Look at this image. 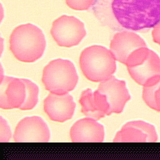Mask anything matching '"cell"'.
I'll list each match as a JSON object with an SVG mask.
<instances>
[{
  "label": "cell",
  "mask_w": 160,
  "mask_h": 160,
  "mask_svg": "<svg viewBox=\"0 0 160 160\" xmlns=\"http://www.w3.org/2000/svg\"><path fill=\"white\" fill-rule=\"evenodd\" d=\"M76 104L72 96L50 92L44 100V111L50 119L62 122L72 118Z\"/></svg>",
  "instance_id": "8fae6325"
},
{
  "label": "cell",
  "mask_w": 160,
  "mask_h": 160,
  "mask_svg": "<svg viewBox=\"0 0 160 160\" xmlns=\"http://www.w3.org/2000/svg\"><path fill=\"white\" fill-rule=\"evenodd\" d=\"M152 36L153 41L160 45V22L153 28Z\"/></svg>",
  "instance_id": "d6986e66"
},
{
  "label": "cell",
  "mask_w": 160,
  "mask_h": 160,
  "mask_svg": "<svg viewBox=\"0 0 160 160\" xmlns=\"http://www.w3.org/2000/svg\"><path fill=\"white\" fill-rule=\"evenodd\" d=\"M79 103L81 112L87 117L98 120L106 115L109 116V105L106 96L98 90H84L81 94Z\"/></svg>",
  "instance_id": "5bb4252c"
},
{
  "label": "cell",
  "mask_w": 160,
  "mask_h": 160,
  "mask_svg": "<svg viewBox=\"0 0 160 160\" xmlns=\"http://www.w3.org/2000/svg\"><path fill=\"white\" fill-rule=\"evenodd\" d=\"M26 86L22 79L4 76L0 84V108L4 109L19 108L24 103Z\"/></svg>",
  "instance_id": "30bf717a"
},
{
  "label": "cell",
  "mask_w": 160,
  "mask_h": 160,
  "mask_svg": "<svg viewBox=\"0 0 160 160\" xmlns=\"http://www.w3.org/2000/svg\"><path fill=\"white\" fill-rule=\"evenodd\" d=\"M95 16L112 28L146 32L160 22V0H97Z\"/></svg>",
  "instance_id": "6da1fadb"
},
{
  "label": "cell",
  "mask_w": 160,
  "mask_h": 160,
  "mask_svg": "<svg viewBox=\"0 0 160 160\" xmlns=\"http://www.w3.org/2000/svg\"><path fill=\"white\" fill-rule=\"evenodd\" d=\"M79 65L84 76L92 82L107 80L116 69V59L112 53L100 45L83 49L79 57Z\"/></svg>",
  "instance_id": "3957f363"
},
{
  "label": "cell",
  "mask_w": 160,
  "mask_h": 160,
  "mask_svg": "<svg viewBox=\"0 0 160 160\" xmlns=\"http://www.w3.org/2000/svg\"><path fill=\"white\" fill-rule=\"evenodd\" d=\"M13 138L15 142H46L50 131L45 121L39 116L26 117L17 124Z\"/></svg>",
  "instance_id": "52a82bcc"
},
{
  "label": "cell",
  "mask_w": 160,
  "mask_h": 160,
  "mask_svg": "<svg viewBox=\"0 0 160 160\" xmlns=\"http://www.w3.org/2000/svg\"><path fill=\"white\" fill-rule=\"evenodd\" d=\"M144 46L146 44L139 35L129 31H122L114 35L110 42V51L116 61L125 64L132 51Z\"/></svg>",
  "instance_id": "7c38bea8"
},
{
  "label": "cell",
  "mask_w": 160,
  "mask_h": 160,
  "mask_svg": "<svg viewBox=\"0 0 160 160\" xmlns=\"http://www.w3.org/2000/svg\"><path fill=\"white\" fill-rule=\"evenodd\" d=\"M1 136L0 141L1 142H8L11 138V131L9 125L8 124L6 121L1 116Z\"/></svg>",
  "instance_id": "ac0fdd59"
},
{
  "label": "cell",
  "mask_w": 160,
  "mask_h": 160,
  "mask_svg": "<svg viewBox=\"0 0 160 160\" xmlns=\"http://www.w3.org/2000/svg\"><path fill=\"white\" fill-rule=\"evenodd\" d=\"M26 86V96L24 103L19 108L21 110H30L33 109L38 103L39 88L38 86L27 79H22Z\"/></svg>",
  "instance_id": "2e32d148"
},
{
  "label": "cell",
  "mask_w": 160,
  "mask_h": 160,
  "mask_svg": "<svg viewBox=\"0 0 160 160\" xmlns=\"http://www.w3.org/2000/svg\"><path fill=\"white\" fill-rule=\"evenodd\" d=\"M97 90L106 96L109 105V115L121 113L131 98L126 82L116 79L113 75L100 82Z\"/></svg>",
  "instance_id": "ba28073f"
},
{
  "label": "cell",
  "mask_w": 160,
  "mask_h": 160,
  "mask_svg": "<svg viewBox=\"0 0 160 160\" xmlns=\"http://www.w3.org/2000/svg\"><path fill=\"white\" fill-rule=\"evenodd\" d=\"M125 65L133 80L142 86L160 76V58L147 46L132 51Z\"/></svg>",
  "instance_id": "5b68a950"
},
{
  "label": "cell",
  "mask_w": 160,
  "mask_h": 160,
  "mask_svg": "<svg viewBox=\"0 0 160 160\" xmlns=\"http://www.w3.org/2000/svg\"><path fill=\"white\" fill-rule=\"evenodd\" d=\"M46 41L42 30L28 23L14 29L9 38V49L18 61L33 62L42 57Z\"/></svg>",
  "instance_id": "7a4b0ae2"
},
{
  "label": "cell",
  "mask_w": 160,
  "mask_h": 160,
  "mask_svg": "<svg viewBox=\"0 0 160 160\" xmlns=\"http://www.w3.org/2000/svg\"><path fill=\"white\" fill-rule=\"evenodd\" d=\"M142 99L148 106L160 112V76L143 86Z\"/></svg>",
  "instance_id": "9a60e30c"
},
{
  "label": "cell",
  "mask_w": 160,
  "mask_h": 160,
  "mask_svg": "<svg viewBox=\"0 0 160 160\" xmlns=\"http://www.w3.org/2000/svg\"><path fill=\"white\" fill-rule=\"evenodd\" d=\"M70 138L74 142H101L104 138V127L96 119L88 117L83 118L72 125Z\"/></svg>",
  "instance_id": "4fadbf2b"
},
{
  "label": "cell",
  "mask_w": 160,
  "mask_h": 160,
  "mask_svg": "<svg viewBox=\"0 0 160 160\" xmlns=\"http://www.w3.org/2000/svg\"><path fill=\"white\" fill-rule=\"evenodd\" d=\"M97 0H66V3L70 8L76 11H85L92 7Z\"/></svg>",
  "instance_id": "e0dca14e"
},
{
  "label": "cell",
  "mask_w": 160,
  "mask_h": 160,
  "mask_svg": "<svg viewBox=\"0 0 160 160\" xmlns=\"http://www.w3.org/2000/svg\"><path fill=\"white\" fill-rule=\"evenodd\" d=\"M158 135L154 126L142 121H129L118 131L113 142H154L157 141Z\"/></svg>",
  "instance_id": "9c48e42d"
},
{
  "label": "cell",
  "mask_w": 160,
  "mask_h": 160,
  "mask_svg": "<svg viewBox=\"0 0 160 160\" xmlns=\"http://www.w3.org/2000/svg\"><path fill=\"white\" fill-rule=\"evenodd\" d=\"M86 34L84 23L72 16L62 15L52 24L51 34L59 46L70 48L78 45Z\"/></svg>",
  "instance_id": "8992f818"
},
{
  "label": "cell",
  "mask_w": 160,
  "mask_h": 160,
  "mask_svg": "<svg viewBox=\"0 0 160 160\" xmlns=\"http://www.w3.org/2000/svg\"><path fill=\"white\" fill-rule=\"evenodd\" d=\"M78 81L76 69L69 60L54 59L43 69L42 82L46 89L51 93L67 94L75 88Z\"/></svg>",
  "instance_id": "277c9868"
}]
</instances>
